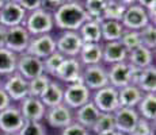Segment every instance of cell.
Segmentation results:
<instances>
[{
	"mask_svg": "<svg viewBox=\"0 0 156 135\" xmlns=\"http://www.w3.org/2000/svg\"><path fill=\"white\" fill-rule=\"evenodd\" d=\"M144 92H141L136 85H129L119 88L118 91V104L119 107H125V108H133L141 100Z\"/></svg>",
	"mask_w": 156,
	"mask_h": 135,
	"instance_id": "23",
	"label": "cell"
},
{
	"mask_svg": "<svg viewBox=\"0 0 156 135\" xmlns=\"http://www.w3.org/2000/svg\"><path fill=\"white\" fill-rule=\"evenodd\" d=\"M3 3H18V0H2Z\"/></svg>",
	"mask_w": 156,
	"mask_h": 135,
	"instance_id": "47",
	"label": "cell"
},
{
	"mask_svg": "<svg viewBox=\"0 0 156 135\" xmlns=\"http://www.w3.org/2000/svg\"><path fill=\"white\" fill-rule=\"evenodd\" d=\"M119 42H121V45L126 49L128 53L141 45L139 31H134V30H124L121 38H119Z\"/></svg>",
	"mask_w": 156,
	"mask_h": 135,
	"instance_id": "34",
	"label": "cell"
},
{
	"mask_svg": "<svg viewBox=\"0 0 156 135\" xmlns=\"http://www.w3.org/2000/svg\"><path fill=\"white\" fill-rule=\"evenodd\" d=\"M128 135H154V128H152V126L149 124L148 120L140 118L139 122L136 123V126L133 127V130Z\"/></svg>",
	"mask_w": 156,
	"mask_h": 135,
	"instance_id": "38",
	"label": "cell"
},
{
	"mask_svg": "<svg viewBox=\"0 0 156 135\" xmlns=\"http://www.w3.org/2000/svg\"><path fill=\"white\" fill-rule=\"evenodd\" d=\"M55 76L57 79L65 81V83H82V66L80 62L73 57L65 58L60 68L57 69Z\"/></svg>",
	"mask_w": 156,
	"mask_h": 135,
	"instance_id": "16",
	"label": "cell"
},
{
	"mask_svg": "<svg viewBox=\"0 0 156 135\" xmlns=\"http://www.w3.org/2000/svg\"><path fill=\"white\" fill-rule=\"evenodd\" d=\"M18 135H46V131H45L44 126L40 122L26 120Z\"/></svg>",
	"mask_w": 156,
	"mask_h": 135,
	"instance_id": "37",
	"label": "cell"
},
{
	"mask_svg": "<svg viewBox=\"0 0 156 135\" xmlns=\"http://www.w3.org/2000/svg\"><path fill=\"white\" fill-rule=\"evenodd\" d=\"M56 52V39L50 34L35 35L29 42V46L25 53L31 54L40 59H45Z\"/></svg>",
	"mask_w": 156,
	"mask_h": 135,
	"instance_id": "6",
	"label": "cell"
},
{
	"mask_svg": "<svg viewBox=\"0 0 156 135\" xmlns=\"http://www.w3.org/2000/svg\"><path fill=\"white\" fill-rule=\"evenodd\" d=\"M113 115H114V122H115V130L118 133H124V134L130 133L140 119L139 113L134 111V108L119 107L118 110L114 111Z\"/></svg>",
	"mask_w": 156,
	"mask_h": 135,
	"instance_id": "15",
	"label": "cell"
},
{
	"mask_svg": "<svg viewBox=\"0 0 156 135\" xmlns=\"http://www.w3.org/2000/svg\"><path fill=\"white\" fill-rule=\"evenodd\" d=\"M88 19L91 18L86 12L83 3L79 0L62 3L53 12L55 26L62 31H77Z\"/></svg>",
	"mask_w": 156,
	"mask_h": 135,
	"instance_id": "1",
	"label": "cell"
},
{
	"mask_svg": "<svg viewBox=\"0 0 156 135\" xmlns=\"http://www.w3.org/2000/svg\"><path fill=\"white\" fill-rule=\"evenodd\" d=\"M10 103H11L10 96L7 95V92H5L4 89L0 88V111H3L7 107H10Z\"/></svg>",
	"mask_w": 156,
	"mask_h": 135,
	"instance_id": "42",
	"label": "cell"
},
{
	"mask_svg": "<svg viewBox=\"0 0 156 135\" xmlns=\"http://www.w3.org/2000/svg\"><path fill=\"white\" fill-rule=\"evenodd\" d=\"M117 2H119L121 4H124L125 7H128V5H132L136 3V0H117Z\"/></svg>",
	"mask_w": 156,
	"mask_h": 135,
	"instance_id": "45",
	"label": "cell"
},
{
	"mask_svg": "<svg viewBox=\"0 0 156 135\" xmlns=\"http://www.w3.org/2000/svg\"><path fill=\"white\" fill-rule=\"evenodd\" d=\"M92 103L97 106L101 112L113 113L115 110L119 108L118 104V89H115L112 85H106L103 88L98 89L94 95Z\"/></svg>",
	"mask_w": 156,
	"mask_h": 135,
	"instance_id": "4",
	"label": "cell"
},
{
	"mask_svg": "<svg viewBox=\"0 0 156 135\" xmlns=\"http://www.w3.org/2000/svg\"><path fill=\"white\" fill-rule=\"evenodd\" d=\"M26 12L18 3H3L0 10V25L4 27H14L23 25L26 19Z\"/></svg>",
	"mask_w": 156,
	"mask_h": 135,
	"instance_id": "14",
	"label": "cell"
},
{
	"mask_svg": "<svg viewBox=\"0 0 156 135\" xmlns=\"http://www.w3.org/2000/svg\"><path fill=\"white\" fill-rule=\"evenodd\" d=\"M101 115V111L97 108L94 103L88 101L84 106H82L80 108H77V113H76V123H79L80 126L86 127L87 130H91L94 127L95 122L98 120Z\"/></svg>",
	"mask_w": 156,
	"mask_h": 135,
	"instance_id": "22",
	"label": "cell"
},
{
	"mask_svg": "<svg viewBox=\"0 0 156 135\" xmlns=\"http://www.w3.org/2000/svg\"><path fill=\"white\" fill-rule=\"evenodd\" d=\"M16 54L5 47H2L0 49V74H12L16 70Z\"/></svg>",
	"mask_w": 156,
	"mask_h": 135,
	"instance_id": "29",
	"label": "cell"
},
{
	"mask_svg": "<svg viewBox=\"0 0 156 135\" xmlns=\"http://www.w3.org/2000/svg\"><path fill=\"white\" fill-rule=\"evenodd\" d=\"M62 3H65V0H42V7L41 8L50 11V12H55Z\"/></svg>",
	"mask_w": 156,
	"mask_h": 135,
	"instance_id": "41",
	"label": "cell"
},
{
	"mask_svg": "<svg viewBox=\"0 0 156 135\" xmlns=\"http://www.w3.org/2000/svg\"><path fill=\"white\" fill-rule=\"evenodd\" d=\"M61 135H90V133L86 127L80 126L79 123H71L62 128Z\"/></svg>",
	"mask_w": 156,
	"mask_h": 135,
	"instance_id": "39",
	"label": "cell"
},
{
	"mask_svg": "<svg viewBox=\"0 0 156 135\" xmlns=\"http://www.w3.org/2000/svg\"><path fill=\"white\" fill-rule=\"evenodd\" d=\"M65 2H73V0H65Z\"/></svg>",
	"mask_w": 156,
	"mask_h": 135,
	"instance_id": "51",
	"label": "cell"
},
{
	"mask_svg": "<svg viewBox=\"0 0 156 135\" xmlns=\"http://www.w3.org/2000/svg\"><path fill=\"white\" fill-rule=\"evenodd\" d=\"M128 58H129V64L133 65V66L139 68V69H144L147 66H151L152 61H154V53L152 50L147 49L145 46L140 45L139 47L130 50L128 53Z\"/></svg>",
	"mask_w": 156,
	"mask_h": 135,
	"instance_id": "24",
	"label": "cell"
},
{
	"mask_svg": "<svg viewBox=\"0 0 156 135\" xmlns=\"http://www.w3.org/2000/svg\"><path fill=\"white\" fill-rule=\"evenodd\" d=\"M136 3L139 5H141V7L145 11H148V10H152V8H155L156 0H136Z\"/></svg>",
	"mask_w": 156,
	"mask_h": 135,
	"instance_id": "43",
	"label": "cell"
},
{
	"mask_svg": "<svg viewBox=\"0 0 156 135\" xmlns=\"http://www.w3.org/2000/svg\"><path fill=\"white\" fill-rule=\"evenodd\" d=\"M5 135H18V134H5Z\"/></svg>",
	"mask_w": 156,
	"mask_h": 135,
	"instance_id": "50",
	"label": "cell"
},
{
	"mask_svg": "<svg viewBox=\"0 0 156 135\" xmlns=\"http://www.w3.org/2000/svg\"><path fill=\"white\" fill-rule=\"evenodd\" d=\"M118 135H128V134H124V133H118Z\"/></svg>",
	"mask_w": 156,
	"mask_h": 135,
	"instance_id": "49",
	"label": "cell"
},
{
	"mask_svg": "<svg viewBox=\"0 0 156 135\" xmlns=\"http://www.w3.org/2000/svg\"><path fill=\"white\" fill-rule=\"evenodd\" d=\"M80 59L84 65H98L102 59V45L101 43H83L80 49Z\"/></svg>",
	"mask_w": 156,
	"mask_h": 135,
	"instance_id": "26",
	"label": "cell"
},
{
	"mask_svg": "<svg viewBox=\"0 0 156 135\" xmlns=\"http://www.w3.org/2000/svg\"><path fill=\"white\" fill-rule=\"evenodd\" d=\"M18 4L26 12H31V11H35L42 7V0H18Z\"/></svg>",
	"mask_w": 156,
	"mask_h": 135,
	"instance_id": "40",
	"label": "cell"
},
{
	"mask_svg": "<svg viewBox=\"0 0 156 135\" xmlns=\"http://www.w3.org/2000/svg\"><path fill=\"white\" fill-rule=\"evenodd\" d=\"M62 97H64V89L56 84L55 81H50L48 84L46 89L44 91V93L40 96V100L42 101V104L45 107H56L58 104H62Z\"/></svg>",
	"mask_w": 156,
	"mask_h": 135,
	"instance_id": "25",
	"label": "cell"
},
{
	"mask_svg": "<svg viewBox=\"0 0 156 135\" xmlns=\"http://www.w3.org/2000/svg\"><path fill=\"white\" fill-rule=\"evenodd\" d=\"M45 116H46L48 123L56 128H64L72 123V113L69 108L64 104H58L56 107L49 108Z\"/></svg>",
	"mask_w": 156,
	"mask_h": 135,
	"instance_id": "19",
	"label": "cell"
},
{
	"mask_svg": "<svg viewBox=\"0 0 156 135\" xmlns=\"http://www.w3.org/2000/svg\"><path fill=\"white\" fill-rule=\"evenodd\" d=\"M62 101L68 108H80L90 101V89L83 83H73L64 91Z\"/></svg>",
	"mask_w": 156,
	"mask_h": 135,
	"instance_id": "10",
	"label": "cell"
},
{
	"mask_svg": "<svg viewBox=\"0 0 156 135\" xmlns=\"http://www.w3.org/2000/svg\"><path fill=\"white\" fill-rule=\"evenodd\" d=\"M125 8L126 7L124 4H121L119 2H117V0H107L103 14H102V20H117V22H121L125 12Z\"/></svg>",
	"mask_w": 156,
	"mask_h": 135,
	"instance_id": "30",
	"label": "cell"
},
{
	"mask_svg": "<svg viewBox=\"0 0 156 135\" xmlns=\"http://www.w3.org/2000/svg\"><path fill=\"white\" fill-rule=\"evenodd\" d=\"M25 122L26 120L20 113V110L15 107L10 106L0 111V130L4 134H18Z\"/></svg>",
	"mask_w": 156,
	"mask_h": 135,
	"instance_id": "11",
	"label": "cell"
},
{
	"mask_svg": "<svg viewBox=\"0 0 156 135\" xmlns=\"http://www.w3.org/2000/svg\"><path fill=\"white\" fill-rule=\"evenodd\" d=\"M106 3L107 0H84L83 7L91 19L102 20V14H103Z\"/></svg>",
	"mask_w": 156,
	"mask_h": 135,
	"instance_id": "33",
	"label": "cell"
},
{
	"mask_svg": "<svg viewBox=\"0 0 156 135\" xmlns=\"http://www.w3.org/2000/svg\"><path fill=\"white\" fill-rule=\"evenodd\" d=\"M141 45L149 50H155L156 47V29L154 23H148L139 31Z\"/></svg>",
	"mask_w": 156,
	"mask_h": 135,
	"instance_id": "32",
	"label": "cell"
},
{
	"mask_svg": "<svg viewBox=\"0 0 156 135\" xmlns=\"http://www.w3.org/2000/svg\"><path fill=\"white\" fill-rule=\"evenodd\" d=\"M65 59V56H62L61 53H58L56 50L53 54H50L49 57L45 58L44 62V73H48V74H53L55 76L57 69L60 68V65L62 64V61Z\"/></svg>",
	"mask_w": 156,
	"mask_h": 135,
	"instance_id": "36",
	"label": "cell"
},
{
	"mask_svg": "<svg viewBox=\"0 0 156 135\" xmlns=\"http://www.w3.org/2000/svg\"><path fill=\"white\" fill-rule=\"evenodd\" d=\"M97 135H118V131L117 130H110V131H103V133H99Z\"/></svg>",
	"mask_w": 156,
	"mask_h": 135,
	"instance_id": "46",
	"label": "cell"
},
{
	"mask_svg": "<svg viewBox=\"0 0 156 135\" xmlns=\"http://www.w3.org/2000/svg\"><path fill=\"white\" fill-rule=\"evenodd\" d=\"M4 89L11 100L22 101L29 96V81L23 79L19 73H15L4 84Z\"/></svg>",
	"mask_w": 156,
	"mask_h": 135,
	"instance_id": "17",
	"label": "cell"
},
{
	"mask_svg": "<svg viewBox=\"0 0 156 135\" xmlns=\"http://www.w3.org/2000/svg\"><path fill=\"white\" fill-rule=\"evenodd\" d=\"M31 39V35L22 25L8 27L5 32V45L4 47L11 50L15 54H22L26 52L29 46V42Z\"/></svg>",
	"mask_w": 156,
	"mask_h": 135,
	"instance_id": "3",
	"label": "cell"
},
{
	"mask_svg": "<svg viewBox=\"0 0 156 135\" xmlns=\"http://www.w3.org/2000/svg\"><path fill=\"white\" fill-rule=\"evenodd\" d=\"M128 58V52L124 46L121 45L119 41L106 42L102 46V59L107 64H118V62H124Z\"/></svg>",
	"mask_w": 156,
	"mask_h": 135,
	"instance_id": "20",
	"label": "cell"
},
{
	"mask_svg": "<svg viewBox=\"0 0 156 135\" xmlns=\"http://www.w3.org/2000/svg\"><path fill=\"white\" fill-rule=\"evenodd\" d=\"M139 106V112L145 120H155L156 116V97L155 93L143 95Z\"/></svg>",
	"mask_w": 156,
	"mask_h": 135,
	"instance_id": "28",
	"label": "cell"
},
{
	"mask_svg": "<svg viewBox=\"0 0 156 135\" xmlns=\"http://www.w3.org/2000/svg\"><path fill=\"white\" fill-rule=\"evenodd\" d=\"M22 26L27 30L29 34L33 35V37L42 35V34H50V31L55 29L53 12L44 10V8H38L35 11L27 12Z\"/></svg>",
	"mask_w": 156,
	"mask_h": 135,
	"instance_id": "2",
	"label": "cell"
},
{
	"mask_svg": "<svg viewBox=\"0 0 156 135\" xmlns=\"http://www.w3.org/2000/svg\"><path fill=\"white\" fill-rule=\"evenodd\" d=\"M83 41L77 31H62L56 39V50L62 56L75 57L80 53Z\"/></svg>",
	"mask_w": 156,
	"mask_h": 135,
	"instance_id": "8",
	"label": "cell"
},
{
	"mask_svg": "<svg viewBox=\"0 0 156 135\" xmlns=\"http://www.w3.org/2000/svg\"><path fill=\"white\" fill-rule=\"evenodd\" d=\"M50 83L49 77L46 74H41L38 77H34V79L29 80V96H33V97H40L41 95L44 93V91L46 89L48 84Z\"/></svg>",
	"mask_w": 156,
	"mask_h": 135,
	"instance_id": "31",
	"label": "cell"
},
{
	"mask_svg": "<svg viewBox=\"0 0 156 135\" xmlns=\"http://www.w3.org/2000/svg\"><path fill=\"white\" fill-rule=\"evenodd\" d=\"M94 133L99 134L103 131H110V130H115V122H114V115L113 113H105L101 112L98 120L95 122L94 127L91 128Z\"/></svg>",
	"mask_w": 156,
	"mask_h": 135,
	"instance_id": "35",
	"label": "cell"
},
{
	"mask_svg": "<svg viewBox=\"0 0 156 135\" xmlns=\"http://www.w3.org/2000/svg\"><path fill=\"white\" fill-rule=\"evenodd\" d=\"M20 113L25 118V120L30 122H40L44 119L46 110L42 101L38 97H33V96H27L22 100V106H20Z\"/></svg>",
	"mask_w": 156,
	"mask_h": 135,
	"instance_id": "18",
	"label": "cell"
},
{
	"mask_svg": "<svg viewBox=\"0 0 156 135\" xmlns=\"http://www.w3.org/2000/svg\"><path fill=\"white\" fill-rule=\"evenodd\" d=\"M121 23L125 30L140 31L144 26H147L149 23V19H148V15H147V11L144 10L141 5L134 3V4L128 5L125 8Z\"/></svg>",
	"mask_w": 156,
	"mask_h": 135,
	"instance_id": "5",
	"label": "cell"
},
{
	"mask_svg": "<svg viewBox=\"0 0 156 135\" xmlns=\"http://www.w3.org/2000/svg\"><path fill=\"white\" fill-rule=\"evenodd\" d=\"M134 66L126 62H118L114 64L112 69L107 72V79H109V85L114 86L115 89L124 88V86L132 84V74H133Z\"/></svg>",
	"mask_w": 156,
	"mask_h": 135,
	"instance_id": "13",
	"label": "cell"
},
{
	"mask_svg": "<svg viewBox=\"0 0 156 135\" xmlns=\"http://www.w3.org/2000/svg\"><path fill=\"white\" fill-rule=\"evenodd\" d=\"M82 83L84 84L88 89H98L109 85V79H107V70L103 66L98 65H88L84 72H82Z\"/></svg>",
	"mask_w": 156,
	"mask_h": 135,
	"instance_id": "12",
	"label": "cell"
},
{
	"mask_svg": "<svg viewBox=\"0 0 156 135\" xmlns=\"http://www.w3.org/2000/svg\"><path fill=\"white\" fill-rule=\"evenodd\" d=\"M16 70L19 74L26 80H31L44 74V62L42 59L31 56L27 53H22L18 57L16 61Z\"/></svg>",
	"mask_w": 156,
	"mask_h": 135,
	"instance_id": "7",
	"label": "cell"
},
{
	"mask_svg": "<svg viewBox=\"0 0 156 135\" xmlns=\"http://www.w3.org/2000/svg\"><path fill=\"white\" fill-rule=\"evenodd\" d=\"M132 85H136L141 92L155 93L156 91V69L154 65L139 69L134 66L132 74Z\"/></svg>",
	"mask_w": 156,
	"mask_h": 135,
	"instance_id": "9",
	"label": "cell"
},
{
	"mask_svg": "<svg viewBox=\"0 0 156 135\" xmlns=\"http://www.w3.org/2000/svg\"><path fill=\"white\" fill-rule=\"evenodd\" d=\"M124 30L125 29L121 22H117V20H101V34H102V39L105 42L119 41Z\"/></svg>",
	"mask_w": 156,
	"mask_h": 135,
	"instance_id": "27",
	"label": "cell"
},
{
	"mask_svg": "<svg viewBox=\"0 0 156 135\" xmlns=\"http://www.w3.org/2000/svg\"><path fill=\"white\" fill-rule=\"evenodd\" d=\"M80 38L83 43H101L102 34H101V20L98 19H88L82 25L79 30Z\"/></svg>",
	"mask_w": 156,
	"mask_h": 135,
	"instance_id": "21",
	"label": "cell"
},
{
	"mask_svg": "<svg viewBox=\"0 0 156 135\" xmlns=\"http://www.w3.org/2000/svg\"><path fill=\"white\" fill-rule=\"evenodd\" d=\"M5 32H7V27L0 25V49L5 45Z\"/></svg>",
	"mask_w": 156,
	"mask_h": 135,
	"instance_id": "44",
	"label": "cell"
},
{
	"mask_svg": "<svg viewBox=\"0 0 156 135\" xmlns=\"http://www.w3.org/2000/svg\"><path fill=\"white\" fill-rule=\"evenodd\" d=\"M2 5H3V2H2V0H0V10H2Z\"/></svg>",
	"mask_w": 156,
	"mask_h": 135,
	"instance_id": "48",
	"label": "cell"
}]
</instances>
